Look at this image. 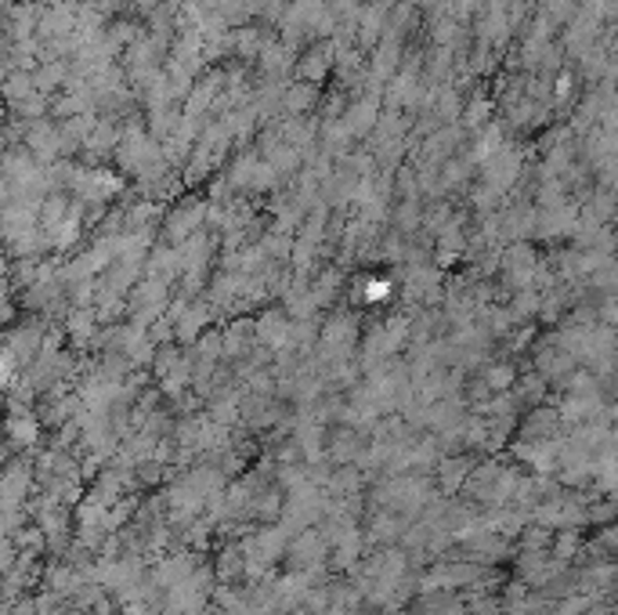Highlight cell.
<instances>
[{"label": "cell", "instance_id": "obj_1", "mask_svg": "<svg viewBox=\"0 0 618 615\" xmlns=\"http://www.w3.org/2000/svg\"><path fill=\"white\" fill-rule=\"evenodd\" d=\"M26 149L33 159H54L62 153V131L48 120H29L26 124Z\"/></svg>", "mask_w": 618, "mask_h": 615}, {"label": "cell", "instance_id": "obj_2", "mask_svg": "<svg viewBox=\"0 0 618 615\" xmlns=\"http://www.w3.org/2000/svg\"><path fill=\"white\" fill-rule=\"evenodd\" d=\"M4 34L8 40H33L37 34V4H15L4 15Z\"/></svg>", "mask_w": 618, "mask_h": 615}, {"label": "cell", "instance_id": "obj_3", "mask_svg": "<svg viewBox=\"0 0 618 615\" xmlns=\"http://www.w3.org/2000/svg\"><path fill=\"white\" fill-rule=\"evenodd\" d=\"M11 376V359H4V355H0V384H4Z\"/></svg>", "mask_w": 618, "mask_h": 615}]
</instances>
